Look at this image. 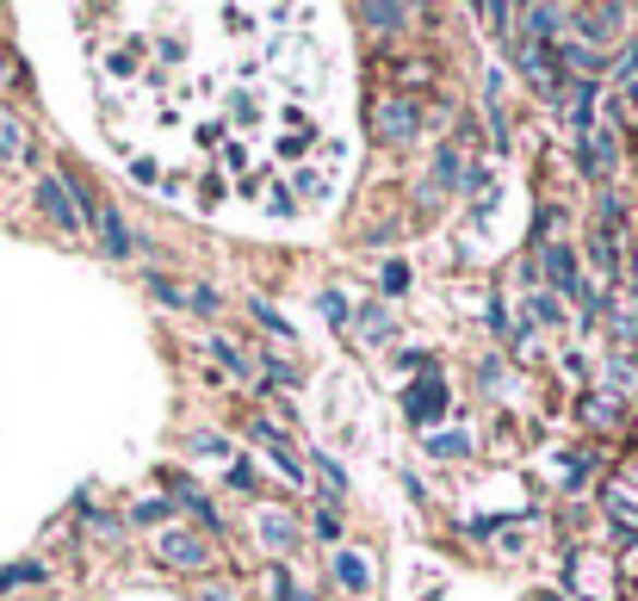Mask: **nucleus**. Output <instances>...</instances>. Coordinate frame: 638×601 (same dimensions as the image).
Returning <instances> with one entry per match:
<instances>
[{
  "instance_id": "nucleus-1",
  "label": "nucleus",
  "mask_w": 638,
  "mask_h": 601,
  "mask_svg": "<svg viewBox=\"0 0 638 601\" xmlns=\"http://www.w3.org/2000/svg\"><path fill=\"white\" fill-rule=\"evenodd\" d=\"M372 124H378V136H385V143H409V136H416V124H422V106H416V99H404V94H390V99H378Z\"/></svg>"
},
{
  "instance_id": "nucleus-2",
  "label": "nucleus",
  "mask_w": 638,
  "mask_h": 601,
  "mask_svg": "<svg viewBox=\"0 0 638 601\" xmlns=\"http://www.w3.org/2000/svg\"><path fill=\"white\" fill-rule=\"evenodd\" d=\"M404 409H409V422L428 428L446 409V385H441V378H416V385H409V397H404Z\"/></svg>"
},
{
  "instance_id": "nucleus-3",
  "label": "nucleus",
  "mask_w": 638,
  "mask_h": 601,
  "mask_svg": "<svg viewBox=\"0 0 638 601\" xmlns=\"http://www.w3.org/2000/svg\"><path fill=\"white\" fill-rule=\"evenodd\" d=\"M38 205H44V217H50L57 230H81L75 199H69V187H62V180H38Z\"/></svg>"
},
{
  "instance_id": "nucleus-4",
  "label": "nucleus",
  "mask_w": 638,
  "mask_h": 601,
  "mask_svg": "<svg viewBox=\"0 0 638 601\" xmlns=\"http://www.w3.org/2000/svg\"><path fill=\"white\" fill-rule=\"evenodd\" d=\"M161 558L180 564V570H205L212 552H205V540H193V533H161Z\"/></svg>"
},
{
  "instance_id": "nucleus-5",
  "label": "nucleus",
  "mask_w": 638,
  "mask_h": 601,
  "mask_svg": "<svg viewBox=\"0 0 638 601\" xmlns=\"http://www.w3.org/2000/svg\"><path fill=\"white\" fill-rule=\"evenodd\" d=\"M94 224H99V249L112 254V261H124V254L136 249V242H131V230H124V217H118L112 205H99V217H94Z\"/></svg>"
},
{
  "instance_id": "nucleus-6",
  "label": "nucleus",
  "mask_w": 638,
  "mask_h": 601,
  "mask_svg": "<svg viewBox=\"0 0 638 601\" xmlns=\"http://www.w3.org/2000/svg\"><path fill=\"white\" fill-rule=\"evenodd\" d=\"M570 131H577V143L595 131V81H589V75L570 87Z\"/></svg>"
},
{
  "instance_id": "nucleus-7",
  "label": "nucleus",
  "mask_w": 638,
  "mask_h": 601,
  "mask_svg": "<svg viewBox=\"0 0 638 601\" xmlns=\"http://www.w3.org/2000/svg\"><path fill=\"white\" fill-rule=\"evenodd\" d=\"M335 577H341V589H348V596H366V589H372L366 552H335Z\"/></svg>"
},
{
  "instance_id": "nucleus-8",
  "label": "nucleus",
  "mask_w": 638,
  "mask_h": 601,
  "mask_svg": "<svg viewBox=\"0 0 638 601\" xmlns=\"http://www.w3.org/2000/svg\"><path fill=\"white\" fill-rule=\"evenodd\" d=\"M261 540H267L273 552H291V545H298V521L279 515V508H261Z\"/></svg>"
},
{
  "instance_id": "nucleus-9",
  "label": "nucleus",
  "mask_w": 638,
  "mask_h": 601,
  "mask_svg": "<svg viewBox=\"0 0 638 601\" xmlns=\"http://www.w3.org/2000/svg\"><path fill=\"white\" fill-rule=\"evenodd\" d=\"M558 20H564L558 7H527V13H521V32L533 44H558Z\"/></svg>"
},
{
  "instance_id": "nucleus-10",
  "label": "nucleus",
  "mask_w": 638,
  "mask_h": 601,
  "mask_svg": "<svg viewBox=\"0 0 638 601\" xmlns=\"http://www.w3.org/2000/svg\"><path fill=\"white\" fill-rule=\"evenodd\" d=\"M0 156H7V161H25V156H32V136H25V124L13 112H0Z\"/></svg>"
},
{
  "instance_id": "nucleus-11",
  "label": "nucleus",
  "mask_w": 638,
  "mask_h": 601,
  "mask_svg": "<svg viewBox=\"0 0 638 601\" xmlns=\"http://www.w3.org/2000/svg\"><path fill=\"white\" fill-rule=\"evenodd\" d=\"M434 180H441V187H465V161H459V149H453V143H441V149H434Z\"/></svg>"
},
{
  "instance_id": "nucleus-12",
  "label": "nucleus",
  "mask_w": 638,
  "mask_h": 601,
  "mask_svg": "<svg viewBox=\"0 0 638 601\" xmlns=\"http://www.w3.org/2000/svg\"><path fill=\"white\" fill-rule=\"evenodd\" d=\"M390 329H397V323H390L385 311H360V341H366V348H378V341H390Z\"/></svg>"
},
{
  "instance_id": "nucleus-13",
  "label": "nucleus",
  "mask_w": 638,
  "mask_h": 601,
  "mask_svg": "<svg viewBox=\"0 0 638 601\" xmlns=\"http://www.w3.org/2000/svg\"><path fill=\"white\" fill-rule=\"evenodd\" d=\"M316 311H323V316H329V323H335V329H341V323H348V316H353V304H348V298H341V291H316Z\"/></svg>"
},
{
  "instance_id": "nucleus-14",
  "label": "nucleus",
  "mask_w": 638,
  "mask_h": 601,
  "mask_svg": "<svg viewBox=\"0 0 638 601\" xmlns=\"http://www.w3.org/2000/svg\"><path fill=\"white\" fill-rule=\"evenodd\" d=\"M607 508H614V515H619V521H633V527H626V533H633V540H638V496H626V490H607Z\"/></svg>"
},
{
  "instance_id": "nucleus-15",
  "label": "nucleus",
  "mask_w": 638,
  "mask_h": 601,
  "mask_svg": "<svg viewBox=\"0 0 638 601\" xmlns=\"http://www.w3.org/2000/svg\"><path fill=\"white\" fill-rule=\"evenodd\" d=\"M316 471H323V484H329V496H341V490H348V466H341V459H329V453H316Z\"/></svg>"
},
{
  "instance_id": "nucleus-16",
  "label": "nucleus",
  "mask_w": 638,
  "mask_h": 601,
  "mask_svg": "<svg viewBox=\"0 0 638 601\" xmlns=\"http://www.w3.org/2000/svg\"><path fill=\"white\" fill-rule=\"evenodd\" d=\"M582 416L601 422V428H614L619 422V404H614V397H582Z\"/></svg>"
},
{
  "instance_id": "nucleus-17",
  "label": "nucleus",
  "mask_w": 638,
  "mask_h": 601,
  "mask_svg": "<svg viewBox=\"0 0 638 601\" xmlns=\"http://www.w3.org/2000/svg\"><path fill=\"white\" fill-rule=\"evenodd\" d=\"M20 582H44V564H7L0 570V589H20Z\"/></svg>"
},
{
  "instance_id": "nucleus-18",
  "label": "nucleus",
  "mask_w": 638,
  "mask_h": 601,
  "mask_svg": "<svg viewBox=\"0 0 638 601\" xmlns=\"http://www.w3.org/2000/svg\"><path fill=\"white\" fill-rule=\"evenodd\" d=\"M428 453H441V459H459V453H471V441H465V434H428Z\"/></svg>"
},
{
  "instance_id": "nucleus-19",
  "label": "nucleus",
  "mask_w": 638,
  "mask_h": 601,
  "mask_svg": "<svg viewBox=\"0 0 638 601\" xmlns=\"http://www.w3.org/2000/svg\"><path fill=\"white\" fill-rule=\"evenodd\" d=\"M360 20L366 25H409V13L404 7H360Z\"/></svg>"
},
{
  "instance_id": "nucleus-20",
  "label": "nucleus",
  "mask_w": 638,
  "mask_h": 601,
  "mask_svg": "<svg viewBox=\"0 0 638 601\" xmlns=\"http://www.w3.org/2000/svg\"><path fill=\"white\" fill-rule=\"evenodd\" d=\"M378 291H390V298H397V291H409V267H404V261H390V267L378 273Z\"/></svg>"
},
{
  "instance_id": "nucleus-21",
  "label": "nucleus",
  "mask_w": 638,
  "mask_h": 601,
  "mask_svg": "<svg viewBox=\"0 0 638 601\" xmlns=\"http://www.w3.org/2000/svg\"><path fill=\"white\" fill-rule=\"evenodd\" d=\"M316 540H329V545L341 540V515H335V503H329V508H316Z\"/></svg>"
},
{
  "instance_id": "nucleus-22",
  "label": "nucleus",
  "mask_w": 638,
  "mask_h": 601,
  "mask_svg": "<svg viewBox=\"0 0 638 601\" xmlns=\"http://www.w3.org/2000/svg\"><path fill=\"white\" fill-rule=\"evenodd\" d=\"M180 508H193V515H198V521H205V527H217V508L205 503L198 490H180Z\"/></svg>"
},
{
  "instance_id": "nucleus-23",
  "label": "nucleus",
  "mask_w": 638,
  "mask_h": 601,
  "mask_svg": "<svg viewBox=\"0 0 638 601\" xmlns=\"http://www.w3.org/2000/svg\"><path fill=\"white\" fill-rule=\"evenodd\" d=\"M149 291L161 298V304H180V311H186V291H180L174 279H161V273H155V279H149Z\"/></svg>"
},
{
  "instance_id": "nucleus-24",
  "label": "nucleus",
  "mask_w": 638,
  "mask_h": 601,
  "mask_svg": "<svg viewBox=\"0 0 638 601\" xmlns=\"http://www.w3.org/2000/svg\"><path fill=\"white\" fill-rule=\"evenodd\" d=\"M224 484H230V490H254V466H249V459H230Z\"/></svg>"
},
{
  "instance_id": "nucleus-25",
  "label": "nucleus",
  "mask_w": 638,
  "mask_h": 601,
  "mask_svg": "<svg viewBox=\"0 0 638 601\" xmlns=\"http://www.w3.org/2000/svg\"><path fill=\"white\" fill-rule=\"evenodd\" d=\"M249 311H254V316H261V323H267V329H273V335H291V329H286V316H279V311H273V304H267V298H254V304H249Z\"/></svg>"
},
{
  "instance_id": "nucleus-26",
  "label": "nucleus",
  "mask_w": 638,
  "mask_h": 601,
  "mask_svg": "<svg viewBox=\"0 0 638 601\" xmlns=\"http://www.w3.org/2000/svg\"><path fill=\"white\" fill-rule=\"evenodd\" d=\"M212 348H217V360H224L230 372H249V353L236 348V341H212Z\"/></svg>"
},
{
  "instance_id": "nucleus-27",
  "label": "nucleus",
  "mask_w": 638,
  "mask_h": 601,
  "mask_svg": "<svg viewBox=\"0 0 638 601\" xmlns=\"http://www.w3.org/2000/svg\"><path fill=\"white\" fill-rule=\"evenodd\" d=\"M527 316H533V323H558V298H533V304H527Z\"/></svg>"
},
{
  "instance_id": "nucleus-28",
  "label": "nucleus",
  "mask_w": 638,
  "mask_h": 601,
  "mask_svg": "<svg viewBox=\"0 0 638 601\" xmlns=\"http://www.w3.org/2000/svg\"><path fill=\"white\" fill-rule=\"evenodd\" d=\"M273 601H304V589H298L286 570H273Z\"/></svg>"
},
{
  "instance_id": "nucleus-29",
  "label": "nucleus",
  "mask_w": 638,
  "mask_h": 601,
  "mask_svg": "<svg viewBox=\"0 0 638 601\" xmlns=\"http://www.w3.org/2000/svg\"><path fill=\"white\" fill-rule=\"evenodd\" d=\"M198 601H236V589H230V582H205V589H198Z\"/></svg>"
},
{
  "instance_id": "nucleus-30",
  "label": "nucleus",
  "mask_w": 638,
  "mask_h": 601,
  "mask_svg": "<svg viewBox=\"0 0 638 601\" xmlns=\"http://www.w3.org/2000/svg\"><path fill=\"white\" fill-rule=\"evenodd\" d=\"M161 515H168V503H143V508L131 515V521H143V527H149V521H161Z\"/></svg>"
},
{
  "instance_id": "nucleus-31",
  "label": "nucleus",
  "mask_w": 638,
  "mask_h": 601,
  "mask_svg": "<svg viewBox=\"0 0 638 601\" xmlns=\"http://www.w3.org/2000/svg\"><path fill=\"white\" fill-rule=\"evenodd\" d=\"M626 286H633V298H638V254H633V267H626Z\"/></svg>"
},
{
  "instance_id": "nucleus-32",
  "label": "nucleus",
  "mask_w": 638,
  "mask_h": 601,
  "mask_svg": "<svg viewBox=\"0 0 638 601\" xmlns=\"http://www.w3.org/2000/svg\"><path fill=\"white\" fill-rule=\"evenodd\" d=\"M7 75H13V69H7V57H0V87H7Z\"/></svg>"
}]
</instances>
